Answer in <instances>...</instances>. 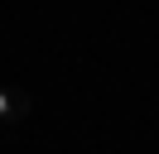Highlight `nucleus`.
Returning <instances> with one entry per match:
<instances>
[{
	"instance_id": "nucleus-1",
	"label": "nucleus",
	"mask_w": 159,
	"mask_h": 154,
	"mask_svg": "<svg viewBox=\"0 0 159 154\" xmlns=\"http://www.w3.org/2000/svg\"><path fill=\"white\" fill-rule=\"evenodd\" d=\"M29 111H34V96H29V92H10V87H0V125H20Z\"/></svg>"
}]
</instances>
